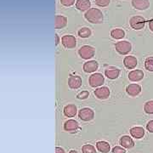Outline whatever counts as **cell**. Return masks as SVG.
<instances>
[{
    "label": "cell",
    "mask_w": 153,
    "mask_h": 153,
    "mask_svg": "<svg viewBox=\"0 0 153 153\" xmlns=\"http://www.w3.org/2000/svg\"><path fill=\"white\" fill-rule=\"evenodd\" d=\"M55 45L57 46V45L59 44V43H60V37H59V35H58V34H55Z\"/></svg>",
    "instance_id": "obj_34"
},
{
    "label": "cell",
    "mask_w": 153,
    "mask_h": 153,
    "mask_svg": "<svg viewBox=\"0 0 153 153\" xmlns=\"http://www.w3.org/2000/svg\"><path fill=\"white\" fill-rule=\"evenodd\" d=\"M64 130L71 134H76L77 132L81 130V128L79 126L78 122L74 119H68L64 123Z\"/></svg>",
    "instance_id": "obj_4"
},
{
    "label": "cell",
    "mask_w": 153,
    "mask_h": 153,
    "mask_svg": "<svg viewBox=\"0 0 153 153\" xmlns=\"http://www.w3.org/2000/svg\"><path fill=\"white\" fill-rule=\"evenodd\" d=\"M76 0H60V4L65 7H71L75 4Z\"/></svg>",
    "instance_id": "obj_30"
},
{
    "label": "cell",
    "mask_w": 153,
    "mask_h": 153,
    "mask_svg": "<svg viewBox=\"0 0 153 153\" xmlns=\"http://www.w3.org/2000/svg\"><path fill=\"white\" fill-rule=\"evenodd\" d=\"M105 82V77L101 73L99 72H95L93 73L91 76H89L88 78V82L90 87L92 88H97L100 87L103 85V83Z\"/></svg>",
    "instance_id": "obj_5"
},
{
    "label": "cell",
    "mask_w": 153,
    "mask_h": 153,
    "mask_svg": "<svg viewBox=\"0 0 153 153\" xmlns=\"http://www.w3.org/2000/svg\"><path fill=\"white\" fill-rule=\"evenodd\" d=\"M66 25H67V18L66 16H63L60 15H57L55 16V29H62V28L66 27Z\"/></svg>",
    "instance_id": "obj_21"
},
{
    "label": "cell",
    "mask_w": 153,
    "mask_h": 153,
    "mask_svg": "<svg viewBox=\"0 0 153 153\" xmlns=\"http://www.w3.org/2000/svg\"><path fill=\"white\" fill-rule=\"evenodd\" d=\"M78 117L83 122H90L94 118V111L91 108L83 107L78 111Z\"/></svg>",
    "instance_id": "obj_6"
},
{
    "label": "cell",
    "mask_w": 153,
    "mask_h": 153,
    "mask_svg": "<svg viewBox=\"0 0 153 153\" xmlns=\"http://www.w3.org/2000/svg\"><path fill=\"white\" fill-rule=\"evenodd\" d=\"M105 76L108 79L114 80L120 76V70L115 66H109L105 69Z\"/></svg>",
    "instance_id": "obj_11"
},
{
    "label": "cell",
    "mask_w": 153,
    "mask_h": 153,
    "mask_svg": "<svg viewBox=\"0 0 153 153\" xmlns=\"http://www.w3.org/2000/svg\"><path fill=\"white\" fill-rule=\"evenodd\" d=\"M119 145L125 149H132L135 144L131 137H129L128 135H123L119 140Z\"/></svg>",
    "instance_id": "obj_15"
},
{
    "label": "cell",
    "mask_w": 153,
    "mask_h": 153,
    "mask_svg": "<svg viewBox=\"0 0 153 153\" xmlns=\"http://www.w3.org/2000/svg\"><path fill=\"white\" fill-rule=\"evenodd\" d=\"M77 34H78V36H79L80 38H88L91 36L92 32H91V30L88 27H82L78 30Z\"/></svg>",
    "instance_id": "obj_24"
},
{
    "label": "cell",
    "mask_w": 153,
    "mask_h": 153,
    "mask_svg": "<svg viewBox=\"0 0 153 153\" xmlns=\"http://www.w3.org/2000/svg\"><path fill=\"white\" fill-rule=\"evenodd\" d=\"M149 29H150L152 32H153V20H152L151 22H149Z\"/></svg>",
    "instance_id": "obj_35"
},
{
    "label": "cell",
    "mask_w": 153,
    "mask_h": 153,
    "mask_svg": "<svg viewBox=\"0 0 153 153\" xmlns=\"http://www.w3.org/2000/svg\"><path fill=\"white\" fill-rule=\"evenodd\" d=\"M88 96H89V92L88 90L81 91L80 93H78L76 94V98L78 99V100H86V99L88 98Z\"/></svg>",
    "instance_id": "obj_28"
},
{
    "label": "cell",
    "mask_w": 153,
    "mask_h": 153,
    "mask_svg": "<svg viewBox=\"0 0 153 153\" xmlns=\"http://www.w3.org/2000/svg\"><path fill=\"white\" fill-rule=\"evenodd\" d=\"M95 4L99 7H106L110 4L111 0H94Z\"/></svg>",
    "instance_id": "obj_29"
},
{
    "label": "cell",
    "mask_w": 153,
    "mask_h": 153,
    "mask_svg": "<svg viewBox=\"0 0 153 153\" xmlns=\"http://www.w3.org/2000/svg\"><path fill=\"white\" fill-rule=\"evenodd\" d=\"M76 8L80 11H88L91 9L90 0H76Z\"/></svg>",
    "instance_id": "obj_20"
},
{
    "label": "cell",
    "mask_w": 153,
    "mask_h": 153,
    "mask_svg": "<svg viewBox=\"0 0 153 153\" xmlns=\"http://www.w3.org/2000/svg\"><path fill=\"white\" fill-rule=\"evenodd\" d=\"M82 153H97L95 147L90 145V144H86L83 145L82 147Z\"/></svg>",
    "instance_id": "obj_25"
},
{
    "label": "cell",
    "mask_w": 153,
    "mask_h": 153,
    "mask_svg": "<svg viewBox=\"0 0 153 153\" xmlns=\"http://www.w3.org/2000/svg\"><path fill=\"white\" fill-rule=\"evenodd\" d=\"M84 17L88 22L92 24H101L104 21L103 13L99 9H95V8H91L86 11Z\"/></svg>",
    "instance_id": "obj_1"
},
{
    "label": "cell",
    "mask_w": 153,
    "mask_h": 153,
    "mask_svg": "<svg viewBox=\"0 0 153 153\" xmlns=\"http://www.w3.org/2000/svg\"><path fill=\"white\" fill-rule=\"evenodd\" d=\"M144 111L146 114L153 115V100H149L146 102L144 105Z\"/></svg>",
    "instance_id": "obj_26"
},
{
    "label": "cell",
    "mask_w": 153,
    "mask_h": 153,
    "mask_svg": "<svg viewBox=\"0 0 153 153\" xmlns=\"http://www.w3.org/2000/svg\"><path fill=\"white\" fill-rule=\"evenodd\" d=\"M94 96L99 100H107L110 97L111 94V91H110L109 88L105 87V86H102V87L97 88L94 91Z\"/></svg>",
    "instance_id": "obj_8"
},
{
    "label": "cell",
    "mask_w": 153,
    "mask_h": 153,
    "mask_svg": "<svg viewBox=\"0 0 153 153\" xmlns=\"http://www.w3.org/2000/svg\"><path fill=\"white\" fill-rule=\"evenodd\" d=\"M55 153H65V150L63 148L56 146L55 147Z\"/></svg>",
    "instance_id": "obj_33"
},
{
    "label": "cell",
    "mask_w": 153,
    "mask_h": 153,
    "mask_svg": "<svg viewBox=\"0 0 153 153\" xmlns=\"http://www.w3.org/2000/svg\"><path fill=\"white\" fill-rule=\"evenodd\" d=\"M96 148L101 153H108L111 150V146L108 142L100 140L96 143Z\"/></svg>",
    "instance_id": "obj_22"
},
{
    "label": "cell",
    "mask_w": 153,
    "mask_h": 153,
    "mask_svg": "<svg viewBox=\"0 0 153 153\" xmlns=\"http://www.w3.org/2000/svg\"><path fill=\"white\" fill-rule=\"evenodd\" d=\"M126 93L128 95L132 96V97H136L140 94L141 93V86L136 84V83H132L126 87Z\"/></svg>",
    "instance_id": "obj_10"
},
{
    "label": "cell",
    "mask_w": 153,
    "mask_h": 153,
    "mask_svg": "<svg viewBox=\"0 0 153 153\" xmlns=\"http://www.w3.org/2000/svg\"><path fill=\"white\" fill-rule=\"evenodd\" d=\"M123 65L127 69H129V70L134 69L138 65V60L136 59V57L133 55L126 56L123 59Z\"/></svg>",
    "instance_id": "obj_16"
},
{
    "label": "cell",
    "mask_w": 153,
    "mask_h": 153,
    "mask_svg": "<svg viewBox=\"0 0 153 153\" xmlns=\"http://www.w3.org/2000/svg\"><path fill=\"white\" fill-rule=\"evenodd\" d=\"M111 153H126V151L125 149L122 146H115L112 149Z\"/></svg>",
    "instance_id": "obj_31"
},
{
    "label": "cell",
    "mask_w": 153,
    "mask_h": 153,
    "mask_svg": "<svg viewBox=\"0 0 153 153\" xmlns=\"http://www.w3.org/2000/svg\"><path fill=\"white\" fill-rule=\"evenodd\" d=\"M144 72L142 70H133L129 73H128V79L131 81V82H140L141 81L143 78H144Z\"/></svg>",
    "instance_id": "obj_17"
},
{
    "label": "cell",
    "mask_w": 153,
    "mask_h": 153,
    "mask_svg": "<svg viewBox=\"0 0 153 153\" xmlns=\"http://www.w3.org/2000/svg\"><path fill=\"white\" fill-rule=\"evenodd\" d=\"M99 68V63L96 60H88L86 61L83 66L82 69L86 73H93L96 71Z\"/></svg>",
    "instance_id": "obj_12"
},
{
    "label": "cell",
    "mask_w": 153,
    "mask_h": 153,
    "mask_svg": "<svg viewBox=\"0 0 153 153\" xmlns=\"http://www.w3.org/2000/svg\"><path fill=\"white\" fill-rule=\"evenodd\" d=\"M68 153H77L76 152V151H73V150H72V151H71V152H69Z\"/></svg>",
    "instance_id": "obj_36"
},
{
    "label": "cell",
    "mask_w": 153,
    "mask_h": 153,
    "mask_svg": "<svg viewBox=\"0 0 153 153\" xmlns=\"http://www.w3.org/2000/svg\"><path fill=\"white\" fill-rule=\"evenodd\" d=\"M129 25L134 30H141L146 26V20L142 16H135L130 18Z\"/></svg>",
    "instance_id": "obj_7"
},
{
    "label": "cell",
    "mask_w": 153,
    "mask_h": 153,
    "mask_svg": "<svg viewBox=\"0 0 153 153\" xmlns=\"http://www.w3.org/2000/svg\"><path fill=\"white\" fill-rule=\"evenodd\" d=\"M68 86L71 89H78L82 86V78L79 76H71L68 78Z\"/></svg>",
    "instance_id": "obj_14"
},
{
    "label": "cell",
    "mask_w": 153,
    "mask_h": 153,
    "mask_svg": "<svg viewBox=\"0 0 153 153\" xmlns=\"http://www.w3.org/2000/svg\"><path fill=\"white\" fill-rule=\"evenodd\" d=\"M78 55L83 60H89L95 55V49L90 45H83L78 49Z\"/></svg>",
    "instance_id": "obj_2"
},
{
    "label": "cell",
    "mask_w": 153,
    "mask_h": 153,
    "mask_svg": "<svg viewBox=\"0 0 153 153\" xmlns=\"http://www.w3.org/2000/svg\"><path fill=\"white\" fill-rule=\"evenodd\" d=\"M61 43L66 49H74L76 46V39L72 35H65L61 38Z\"/></svg>",
    "instance_id": "obj_9"
},
{
    "label": "cell",
    "mask_w": 153,
    "mask_h": 153,
    "mask_svg": "<svg viewBox=\"0 0 153 153\" xmlns=\"http://www.w3.org/2000/svg\"><path fill=\"white\" fill-rule=\"evenodd\" d=\"M145 67L148 71H153V56H150L146 59Z\"/></svg>",
    "instance_id": "obj_27"
},
{
    "label": "cell",
    "mask_w": 153,
    "mask_h": 153,
    "mask_svg": "<svg viewBox=\"0 0 153 153\" xmlns=\"http://www.w3.org/2000/svg\"><path fill=\"white\" fill-rule=\"evenodd\" d=\"M132 6L138 10H146L150 7L149 0H132Z\"/></svg>",
    "instance_id": "obj_13"
},
{
    "label": "cell",
    "mask_w": 153,
    "mask_h": 153,
    "mask_svg": "<svg viewBox=\"0 0 153 153\" xmlns=\"http://www.w3.org/2000/svg\"><path fill=\"white\" fill-rule=\"evenodd\" d=\"M63 113L66 117H73L77 113V107L74 104H68L63 109Z\"/></svg>",
    "instance_id": "obj_18"
},
{
    "label": "cell",
    "mask_w": 153,
    "mask_h": 153,
    "mask_svg": "<svg viewBox=\"0 0 153 153\" xmlns=\"http://www.w3.org/2000/svg\"><path fill=\"white\" fill-rule=\"evenodd\" d=\"M115 49L119 55H126L132 50V45L128 41H119L115 44Z\"/></svg>",
    "instance_id": "obj_3"
},
{
    "label": "cell",
    "mask_w": 153,
    "mask_h": 153,
    "mask_svg": "<svg viewBox=\"0 0 153 153\" xmlns=\"http://www.w3.org/2000/svg\"><path fill=\"white\" fill-rule=\"evenodd\" d=\"M111 37L116 39V40H119V39H123L125 37V32L121 29V28H115L111 31Z\"/></svg>",
    "instance_id": "obj_23"
},
{
    "label": "cell",
    "mask_w": 153,
    "mask_h": 153,
    "mask_svg": "<svg viewBox=\"0 0 153 153\" xmlns=\"http://www.w3.org/2000/svg\"><path fill=\"white\" fill-rule=\"evenodd\" d=\"M146 129L150 133H153V120L149 121L146 124Z\"/></svg>",
    "instance_id": "obj_32"
},
{
    "label": "cell",
    "mask_w": 153,
    "mask_h": 153,
    "mask_svg": "<svg viewBox=\"0 0 153 153\" xmlns=\"http://www.w3.org/2000/svg\"><path fill=\"white\" fill-rule=\"evenodd\" d=\"M129 133L131 134V136L134 139H142L143 137L145 136V129L142 127H139V126H135L130 128Z\"/></svg>",
    "instance_id": "obj_19"
}]
</instances>
